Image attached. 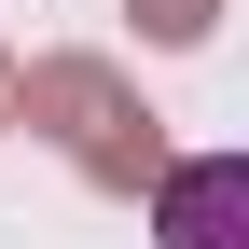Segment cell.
<instances>
[{
  "mask_svg": "<svg viewBox=\"0 0 249 249\" xmlns=\"http://www.w3.org/2000/svg\"><path fill=\"white\" fill-rule=\"evenodd\" d=\"M14 111L55 124V152H70L97 194H152V180H166V139H152L139 83H124L111 55H42V70H14Z\"/></svg>",
  "mask_w": 249,
  "mask_h": 249,
  "instance_id": "6da1fadb",
  "label": "cell"
},
{
  "mask_svg": "<svg viewBox=\"0 0 249 249\" xmlns=\"http://www.w3.org/2000/svg\"><path fill=\"white\" fill-rule=\"evenodd\" d=\"M152 235L166 249H249V152H180L152 180Z\"/></svg>",
  "mask_w": 249,
  "mask_h": 249,
  "instance_id": "7a4b0ae2",
  "label": "cell"
},
{
  "mask_svg": "<svg viewBox=\"0 0 249 249\" xmlns=\"http://www.w3.org/2000/svg\"><path fill=\"white\" fill-rule=\"evenodd\" d=\"M208 14H222V0H139V28H152V42H208Z\"/></svg>",
  "mask_w": 249,
  "mask_h": 249,
  "instance_id": "3957f363",
  "label": "cell"
},
{
  "mask_svg": "<svg viewBox=\"0 0 249 249\" xmlns=\"http://www.w3.org/2000/svg\"><path fill=\"white\" fill-rule=\"evenodd\" d=\"M0 124H14V70H0Z\"/></svg>",
  "mask_w": 249,
  "mask_h": 249,
  "instance_id": "277c9868",
  "label": "cell"
}]
</instances>
